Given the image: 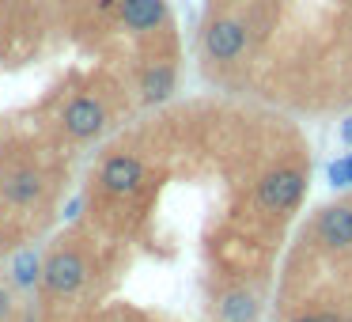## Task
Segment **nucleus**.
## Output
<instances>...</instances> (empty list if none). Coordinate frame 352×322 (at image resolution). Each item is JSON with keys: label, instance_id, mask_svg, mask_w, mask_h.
I'll use <instances>...</instances> for the list:
<instances>
[{"label": "nucleus", "instance_id": "3", "mask_svg": "<svg viewBox=\"0 0 352 322\" xmlns=\"http://www.w3.org/2000/svg\"><path fill=\"white\" fill-rule=\"evenodd\" d=\"M42 281H46L54 292H61V296H72V292L87 281V266H84V258H80V254L57 250L54 258L46 261V269H42Z\"/></svg>", "mask_w": 352, "mask_h": 322}, {"label": "nucleus", "instance_id": "13", "mask_svg": "<svg viewBox=\"0 0 352 322\" xmlns=\"http://www.w3.org/2000/svg\"><path fill=\"white\" fill-rule=\"evenodd\" d=\"M296 322H344V319L333 311H322V314H303V319H296Z\"/></svg>", "mask_w": 352, "mask_h": 322}, {"label": "nucleus", "instance_id": "2", "mask_svg": "<svg viewBox=\"0 0 352 322\" xmlns=\"http://www.w3.org/2000/svg\"><path fill=\"white\" fill-rule=\"evenodd\" d=\"M246 50V23L231 16H216L205 27V54L212 61H239Z\"/></svg>", "mask_w": 352, "mask_h": 322}, {"label": "nucleus", "instance_id": "10", "mask_svg": "<svg viewBox=\"0 0 352 322\" xmlns=\"http://www.w3.org/2000/svg\"><path fill=\"white\" fill-rule=\"evenodd\" d=\"M220 314H223V322H254L258 303H254L250 292H231V296H223Z\"/></svg>", "mask_w": 352, "mask_h": 322}, {"label": "nucleus", "instance_id": "6", "mask_svg": "<svg viewBox=\"0 0 352 322\" xmlns=\"http://www.w3.org/2000/svg\"><path fill=\"white\" fill-rule=\"evenodd\" d=\"M118 19L125 31H155L167 23V4L163 0H122L118 4Z\"/></svg>", "mask_w": 352, "mask_h": 322}, {"label": "nucleus", "instance_id": "1", "mask_svg": "<svg viewBox=\"0 0 352 322\" xmlns=\"http://www.w3.org/2000/svg\"><path fill=\"white\" fill-rule=\"evenodd\" d=\"M307 190V175L303 171H292V167H280V171H269L265 178L258 182V205L265 213H284L292 208Z\"/></svg>", "mask_w": 352, "mask_h": 322}, {"label": "nucleus", "instance_id": "14", "mask_svg": "<svg viewBox=\"0 0 352 322\" xmlns=\"http://www.w3.org/2000/svg\"><path fill=\"white\" fill-rule=\"evenodd\" d=\"M80 208H84V201H69V208H65V220H76V216H80Z\"/></svg>", "mask_w": 352, "mask_h": 322}, {"label": "nucleus", "instance_id": "11", "mask_svg": "<svg viewBox=\"0 0 352 322\" xmlns=\"http://www.w3.org/2000/svg\"><path fill=\"white\" fill-rule=\"evenodd\" d=\"M12 277H16L19 288H31V284L38 281V258H34L31 250H23L16 258V266H12Z\"/></svg>", "mask_w": 352, "mask_h": 322}, {"label": "nucleus", "instance_id": "7", "mask_svg": "<svg viewBox=\"0 0 352 322\" xmlns=\"http://www.w3.org/2000/svg\"><path fill=\"white\" fill-rule=\"evenodd\" d=\"M318 235H322V243L333 246V250L352 246V205H329L326 213L318 216Z\"/></svg>", "mask_w": 352, "mask_h": 322}, {"label": "nucleus", "instance_id": "4", "mask_svg": "<svg viewBox=\"0 0 352 322\" xmlns=\"http://www.w3.org/2000/svg\"><path fill=\"white\" fill-rule=\"evenodd\" d=\"M65 129L72 133V137L87 140V137H99L102 125H107V110H102L99 99H91V95H76V99L65 107Z\"/></svg>", "mask_w": 352, "mask_h": 322}, {"label": "nucleus", "instance_id": "9", "mask_svg": "<svg viewBox=\"0 0 352 322\" xmlns=\"http://www.w3.org/2000/svg\"><path fill=\"white\" fill-rule=\"evenodd\" d=\"M175 92V65H148L140 72V99L144 103H163Z\"/></svg>", "mask_w": 352, "mask_h": 322}, {"label": "nucleus", "instance_id": "16", "mask_svg": "<svg viewBox=\"0 0 352 322\" xmlns=\"http://www.w3.org/2000/svg\"><path fill=\"white\" fill-rule=\"evenodd\" d=\"M8 314V296H4V288H0V319Z\"/></svg>", "mask_w": 352, "mask_h": 322}, {"label": "nucleus", "instance_id": "8", "mask_svg": "<svg viewBox=\"0 0 352 322\" xmlns=\"http://www.w3.org/2000/svg\"><path fill=\"white\" fill-rule=\"evenodd\" d=\"M0 190H4L8 201H16V205H31V201L42 193V175L34 167H16V171H8V175L0 178Z\"/></svg>", "mask_w": 352, "mask_h": 322}, {"label": "nucleus", "instance_id": "15", "mask_svg": "<svg viewBox=\"0 0 352 322\" xmlns=\"http://www.w3.org/2000/svg\"><path fill=\"white\" fill-rule=\"evenodd\" d=\"M341 140L352 148V118H349V122H341Z\"/></svg>", "mask_w": 352, "mask_h": 322}, {"label": "nucleus", "instance_id": "12", "mask_svg": "<svg viewBox=\"0 0 352 322\" xmlns=\"http://www.w3.org/2000/svg\"><path fill=\"white\" fill-rule=\"evenodd\" d=\"M326 175H329V186H337V190H349V186H352V152L329 163Z\"/></svg>", "mask_w": 352, "mask_h": 322}, {"label": "nucleus", "instance_id": "5", "mask_svg": "<svg viewBox=\"0 0 352 322\" xmlns=\"http://www.w3.org/2000/svg\"><path fill=\"white\" fill-rule=\"evenodd\" d=\"M144 175H148V167L137 160V155H110V160L99 167V182H102V190H110V193L140 190Z\"/></svg>", "mask_w": 352, "mask_h": 322}]
</instances>
